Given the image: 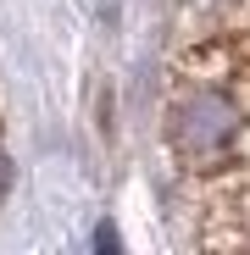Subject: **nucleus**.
<instances>
[{
    "label": "nucleus",
    "instance_id": "obj_1",
    "mask_svg": "<svg viewBox=\"0 0 250 255\" xmlns=\"http://www.w3.org/2000/svg\"><path fill=\"white\" fill-rule=\"evenodd\" d=\"M245 122H250V83L239 78V67H217L178 83V100L167 111V144L189 172L234 166Z\"/></svg>",
    "mask_w": 250,
    "mask_h": 255
},
{
    "label": "nucleus",
    "instance_id": "obj_2",
    "mask_svg": "<svg viewBox=\"0 0 250 255\" xmlns=\"http://www.w3.org/2000/svg\"><path fill=\"white\" fill-rule=\"evenodd\" d=\"M6 189H11V161L0 155V200H6Z\"/></svg>",
    "mask_w": 250,
    "mask_h": 255
}]
</instances>
